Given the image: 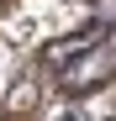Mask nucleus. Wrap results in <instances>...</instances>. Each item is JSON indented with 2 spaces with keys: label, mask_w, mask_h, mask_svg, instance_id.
<instances>
[{
  "label": "nucleus",
  "mask_w": 116,
  "mask_h": 121,
  "mask_svg": "<svg viewBox=\"0 0 116 121\" xmlns=\"http://www.w3.org/2000/svg\"><path fill=\"white\" fill-rule=\"evenodd\" d=\"M42 69L69 95H90V90L111 84V74H116V21H90V26L48 42Z\"/></svg>",
  "instance_id": "nucleus-1"
}]
</instances>
